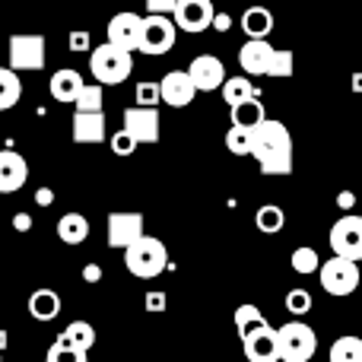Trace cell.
I'll return each instance as SVG.
<instances>
[{
	"label": "cell",
	"instance_id": "1",
	"mask_svg": "<svg viewBox=\"0 0 362 362\" xmlns=\"http://www.w3.org/2000/svg\"><path fill=\"white\" fill-rule=\"evenodd\" d=\"M251 159H257L261 175H289L293 172V134L283 121L264 118L251 131Z\"/></svg>",
	"mask_w": 362,
	"mask_h": 362
},
{
	"label": "cell",
	"instance_id": "2",
	"mask_svg": "<svg viewBox=\"0 0 362 362\" xmlns=\"http://www.w3.org/2000/svg\"><path fill=\"white\" fill-rule=\"evenodd\" d=\"M238 64L248 76H274V80H286L293 76V51L274 48L270 38H248L238 48Z\"/></svg>",
	"mask_w": 362,
	"mask_h": 362
},
{
	"label": "cell",
	"instance_id": "3",
	"mask_svg": "<svg viewBox=\"0 0 362 362\" xmlns=\"http://www.w3.org/2000/svg\"><path fill=\"white\" fill-rule=\"evenodd\" d=\"M121 251H124L127 270H131L137 280H156V276L169 267V248H165V242H159V238H153V235L134 238V242Z\"/></svg>",
	"mask_w": 362,
	"mask_h": 362
},
{
	"label": "cell",
	"instance_id": "4",
	"mask_svg": "<svg viewBox=\"0 0 362 362\" xmlns=\"http://www.w3.org/2000/svg\"><path fill=\"white\" fill-rule=\"evenodd\" d=\"M89 70H93L95 83H102V86H118V83H124L127 76H131L134 57H131V51L118 48V45L102 42V45H95V48H89Z\"/></svg>",
	"mask_w": 362,
	"mask_h": 362
},
{
	"label": "cell",
	"instance_id": "5",
	"mask_svg": "<svg viewBox=\"0 0 362 362\" xmlns=\"http://www.w3.org/2000/svg\"><path fill=\"white\" fill-rule=\"evenodd\" d=\"M318 350V337L305 321L293 318L283 327H276V353L280 362H308Z\"/></svg>",
	"mask_w": 362,
	"mask_h": 362
},
{
	"label": "cell",
	"instance_id": "6",
	"mask_svg": "<svg viewBox=\"0 0 362 362\" xmlns=\"http://www.w3.org/2000/svg\"><path fill=\"white\" fill-rule=\"evenodd\" d=\"M315 274L321 276V286H325V293L327 296H337V299H344V296H353L359 289V283H362L359 261H353V257H340V255H334L331 261H321Z\"/></svg>",
	"mask_w": 362,
	"mask_h": 362
},
{
	"label": "cell",
	"instance_id": "7",
	"mask_svg": "<svg viewBox=\"0 0 362 362\" xmlns=\"http://www.w3.org/2000/svg\"><path fill=\"white\" fill-rule=\"evenodd\" d=\"M178 42V25L172 19V13H146L144 16V25H140V45L137 51L150 57H159V54H169Z\"/></svg>",
	"mask_w": 362,
	"mask_h": 362
},
{
	"label": "cell",
	"instance_id": "8",
	"mask_svg": "<svg viewBox=\"0 0 362 362\" xmlns=\"http://www.w3.org/2000/svg\"><path fill=\"white\" fill-rule=\"evenodd\" d=\"M45 51H48V42H45V35H38V32L10 35V67L16 70V74H23V70H42Z\"/></svg>",
	"mask_w": 362,
	"mask_h": 362
},
{
	"label": "cell",
	"instance_id": "9",
	"mask_svg": "<svg viewBox=\"0 0 362 362\" xmlns=\"http://www.w3.org/2000/svg\"><path fill=\"white\" fill-rule=\"evenodd\" d=\"M327 242H331L334 255L359 261L362 257V216H356V213H344V216L331 226Z\"/></svg>",
	"mask_w": 362,
	"mask_h": 362
},
{
	"label": "cell",
	"instance_id": "10",
	"mask_svg": "<svg viewBox=\"0 0 362 362\" xmlns=\"http://www.w3.org/2000/svg\"><path fill=\"white\" fill-rule=\"evenodd\" d=\"M242 353L248 356V362H280V353H276V327L270 321H264V325L245 331Z\"/></svg>",
	"mask_w": 362,
	"mask_h": 362
},
{
	"label": "cell",
	"instance_id": "11",
	"mask_svg": "<svg viewBox=\"0 0 362 362\" xmlns=\"http://www.w3.org/2000/svg\"><path fill=\"white\" fill-rule=\"evenodd\" d=\"M213 0H175L172 6V19L181 32H191V35H200V32L210 29L213 19Z\"/></svg>",
	"mask_w": 362,
	"mask_h": 362
},
{
	"label": "cell",
	"instance_id": "12",
	"mask_svg": "<svg viewBox=\"0 0 362 362\" xmlns=\"http://www.w3.org/2000/svg\"><path fill=\"white\" fill-rule=\"evenodd\" d=\"M146 229L144 213L134 210H118L108 213V248H127L134 238H140Z\"/></svg>",
	"mask_w": 362,
	"mask_h": 362
},
{
	"label": "cell",
	"instance_id": "13",
	"mask_svg": "<svg viewBox=\"0 0 362 362\" xmlns=\"http://www.w3.org/2000/svg\"><path fill=\"white\" fill-rule=\"evenodd\" d=\"M124 131L137 144H159V108L156 105H137L124 112Z\"/></svg>",
	"mask_w": 362,
	"mask_h": 362
},
{
	"label": "cell",
	"instance_id": "14",
	"mask_svg": "<svg viewBox=\"0 0 362 362\" xmlns=\"http://www.w3.org/2000/svg\"><path fill=\"white\" fill-rule=\"evenodd\" d=\"M140 25H144V16H140V13H115V16L108 19L105 42L118 45V48H124L134 54L140 45Z\"/></svg>",
	"mask_w": 362,
	"mask_h": 362
},
{
	"label": "cell",
	"instance_id": "15",
	"mask_svg": "<svg viewBox=\"0 0 362 362\" xmlns=\"http://www.w3.org/2000/svg\"><path fill=\"white\" fill-rule=\"evenodd\" d=\"M197 89H194L187 70H169V74L159 80V102H165L169 108H185L194 102Z\"/></svg>",
	"mask_w": 362,
	"mask_h": 362
},
{
	"label": "cell",
	"instance_id": "16",
	"mask_svg": "<svg viewBox=\"0 0 362 362\" xmlns=\"http://www.w3.org/2000/svg\"><path fill=\"white\" fill-rule=\"evenodd\" d=\"M187 76H191V83H194L197 93H213V89L223 86L226 67H223V61H219L216 54H200V57H194L191 61Z\"/></svg>",
	"mask_w": 362,
	"mask_h": 362
},
{
	"label": "cell",
	"instance_id": "17",
	"mask_svg": "<svg viewBox=\"0 0 362 362\" xmlns=\"http://www.w3.org/2000/svg\"><path fill=\"white\" fill-rule=\"evenodd\" d=\"M74 144H105L108 137V124H105V112H74Z\"/></svg>",
	"mask_w": 362,
	"mask_h": 362
},
{
	"label": "cell",
	"instance_id": "18",
	"mask_svg": "<svg viewBox=\"0 0 362 362\" xmlns=\"http://www.w3.org/2000/svg\"><path fill=\"white\" fill-rule=\"evenodd\" d=\"M29 181V163L13 150H0V194H16Z\"/></svg>",
	"mask_w": 362,
	"mask_h": 362
},
{
	"label": "cell",
	"instance_id": "19",
	"mask_svg": "<svg viewBox=\"0 0 362 362\" xmlns=\"http://www.w3.org/2000/svg\"><path fill=\"white\" fill-rule=\"evenodd\" d=\"M80 86H83V74H80V70H74V67L54 70V74H51V83H48L51 99L61 102V105H74Z\"/></svg>",
	"mask_w": 362,
	"mask_h": 362
},
{
	"label": "cell",
	"instance_id": "20",
	"mask_svg": "<svg viewBox=\"0 0 362 362\" xmlns=\"http://www.w3.org/2000/svg\"><path fill=\"white\" fill-rule=\"evenodd\" d=\"M229 118H232L235 127H248V131H255V127L267 118V108H264V102L257 99V95H251V99L229 105Z\"/></svg>",
	"mask_w": 362,
	"mask_h": 362
},
{
	"label": "cell",
	"instance_id": "21",
	"mask_svg": "<svg viewBox=\"0 0 362 362\" xmlns=\"http://www.w3.org/2000/svg\"><path fill=\"white\" fill-rule=\"evenodd\" d=\"M274 25H276V19L267 6H248L242 13V32L248 38H270Z\"/></svg>",
	"mask_w": 362,
	"mask_h": 362
},
{
	"label": "cell",
	"instance_id": "22",
	"mask_svg": "<svg viewBox=\"0 0 362 362\" xmlns=\"http://www.w3.org/2000/svg\"><path fill=\"white\" fill-rule=\"evenodd\" d=\"M57 238L64 245H83L89 238V219L83 213H64L57 219Z\"/></svg>",
	"mask_w": 362,
	"mask_h": 362
},
{
	"label": "cell",
	"instance_id": "23",
	"mask_svg": "<svg viewBox=\"0 0 362 362\" xmlns=\"http://www.w3.org/2000/svg\"><path fill=\"white\" fill-rule=\"evenodd\" d=\"M29 315L35 321H54L61 315V296L54 289H35L29 296Z\"/></svg>",
	"mask_w": 362,
	"mask_h": 362
},
{
	"label": "cell",
	"instance_id": "24",
	"mask_svg": "<svg viewBox=\"0 0 362 362\" xmlns=\"http://www.w3.org/2000/svg\"><path fill=\"white\" fill-rule=\"evenodd\" d=\"M23 99V83L13 67H0V112H10Z\"/></svg>",
	"mask_w": 362,
	"mask_h": 362
},
{
	"label": "cell",
	"instance_id": "25",
	"mask_svg": "<svg viewBox=\"0 0 362 362\" xmlns=\"http://www.w3.org/2000/svg\"><path fill=\"white\" fill-rule=\"evenodd\" d=\"M219 89H223V102H226V105H235V102H245V99H251V95H257V86L251 83L248 74H245V76H226Z\"/></svg>",
	"mask_w": 362,
	"mask_h": 362
},
{
	"label": "cell",
	"instance_id": "26",
	"mask_svg": "<svg viewBox=\"0 0 362 362\" xmlns=\"http://www.w3.org/2000/svg\"><path fill=\"white\" fill-rule=\"evenodd\" d=\"M64 337L76 346V353L89 356V350H93V344H95V327L89 325V321H70V325L64 327Z\"/></svg>",
	"mask_w": 362,
	"mask_h": 362
},
{
	"label": "cell",
	"instance_id": "27",
	"mask_svg": "<svg viewBox=\"0 0 362 362\" xmlns=\"http://www.w3.org/2000/svg\"><path fill=\"white\" fill-rule=\"evenodd\" d=\"M255 226L264 235H276V232L286 226V213L276 204H264V206H257V213H255Z\"/></svg>",
	"mask_w": 362,
	"mask_h": 362
},
{
	"label": "cell",
	"instance_id": "28",
	"mask_svg": "<svg viewBox=\"0 0 362 362\" xmlns=\"http://www.w3.org/2000/svg\"><path fill=\"white\" fill-rule=\"evenodd\" d=\"M327 356L331 362H362V337H337Z\"/></svg>",
	"mask_w": 362,
	"mask_h": 362
},
{
	"label": "cell",
	"instance_id": "29",
	"mask_svg": "<svg viewBox=\"0 0 362 362\" xmlns=\"http://www.w3.org/2000/svg\"><path fill=\"white\" fill-rule=\"evenodd\" d=\"M102 105H105L102 83H83L80 93H76V99H74L76 112H102Z\"/></svg>",
	"mask_w": 362,
	"mask_h": 362
},
{
	"label": "cell",
	"instance_id": "30",
	"mask_svg": "<svg viewBox=\"0 0 362 362\" xmlns=\"http://www.w3.org/2000/svg\"><path fill=\"white\" fill-rule=\"evenodd\" d=\"M318 264H321V257H318V251H315L312 245H299V248L293 251V270L299 276L315 274V270H318Z\"/></svg>",
	"mask_w": 362,
	"mask_h": 362
},
{
	"label": "cell",
	"instance_id": "31",
	"mask_svg": "<svg viewBox=\"0 0 362 362\" xmlns=\"http://www.w3.org/2000/svg\"><path fill=\"white\" fill-rule=\"evenodd\" d=\"M264 312L257 305H251V302H242V305L235 308V331H238V337H242L245 331H251V327H257V325H264Z\"/></svg>",
	"mask_w": 362,
	"mask_h": 362
},
{
	"label": "cell",
	"instance_id": "32",
	"mask_svg": "<svg viewBox=\"0 0 362 362\" xmlns=\"http://www.w3.org/2000/svg\"><path fill=\"white\" fill-rule=\"evenodd\" d=\"M226 150L232 153V156H251V131L248 127H229V134H226Z\"/></svg>",
	"mask_w": 362,
	"mask_h": 362
},
{
	"label": "cell",
	"instance_id": "33",
	"mask_svg": "<svg viewBox=\"0 0 362 362\" xmlns=\"http://www.w3.org/2000/svg\"><path fill=\"white\" fill-rule=\"evenodd\" d=\"M283 305H286V312L293 315V318H302V315L312 312V293H308V289H302V286H296V289H289V293H286Z\"/></svg>",
	"mask_w": 362,
	"mask_h": 362
},
{
	"label": "cell",
	"instance_id": "34",
	"mask_svg": "<svg viewBox=\"0 0 362 362\" xmlns=\"http://www.w3.org/2000/svg\"><path fill=\"white\" fill-rule=\"evenodd\" d=\"M64 359H70V362H86V356H83V353H76V346L70 344L64 334H57V340L48 346V362H64Z\"/></svg>",
	"mask_w": 362,
	"mask_h": 362
},
{
	"label": "cell",
	"instance_id": "35",
	"mask_svg": "<svg viewBox=\"0 0 362 362\" xmlns=\"http://www.w3.org/2000/svg\"><path fill=\"white\" fill-rule=\"evenodd\" d=\"M105 140H108V146H112V153H115V156H131V153L140 146L137 140H134L131 134L124 131V127H121V131H115L112 137H105Z\"/></svg>",
	"mask_w": 362,
	"mask_h": 362
},
{
	"label": "cell",
	"instance_id": "36",
	"mask_svg": "<svg viewBox=\"0 0 362 362\" xmlns=\"http://www.w3.org/2000/svg\"><path fill=\"white\" fill-rule=\"evenodd\" d=\"M137 105H159V83H137Z\"/></svg>",
	"mask_w": 362,
	"mask_h": 362
},
{
	"label": "cell",
	"instance_id": "37",
	"mask_svg": "<svg viewBox=\"0 0 362 362\" xmlns=\"http://www.w3.org/2000/svg\"><path fill=\"white\" fill-rule=\"evenodd\" d=\"M67 45H70V51H74V54H89V48H93V38H89V32H70Z\"/></svg>",
	"mask_w": 362,
	"mask_h": 362
},
{
	"label": "cell",
	"instance_id": "38",
	"mask_svg": "<svg viewBox=\"0 0 362 362\" xmlns=\"http://www.w3.org/2000/svg\"><path fill=\"white\" fill-rule=\"evenodd\" d=\"M232 25H235V19L229 16V13H216L213 10V19H210V29H216V32H229Z\"/></svg>",
	"mask_w": 362,
	"mask_h": 362
},
{
	"label": "cell",
	"instance_id": "39",
	"mask_svg": "<svg viewBox=\"0 0 362 362\" xmlns=\"http://www.w3.org/2000/svg\"><path fill=\"white\" fill-rule=\"evenodd\" d=\"M146 308H150V312H163L165 308V293L150 289V293H146Z\"/></svg>",
	"mask_w": 362,
	"mask_h": 362
},
{
	"label": "cell",
	"instance_id": "40",
	"mask_svg": "<svg viewBox=\"0 0 362 362\" xmlns=\"http://www.w3.org/2000/svg\"><path fill=\"white\" fill-rule=\"evenodd\" d=\"M146 13H172V6H175V0H144Z\"/></svg>",
	"mask_w": 362,
	"mask_h": 362
},
{
	"label": "cell",
	"instance_id": "41",
	"mask_svg": "<svg viewBox=\"0 0 362 362\" xmlns=\"http://www.w3.org/2000/svg\"><path fill=\"white\" fill-rule=\"evenodd\" d=\"M35 204L38 206H51V204H54V191H51V187H38V191H35Z\"/></svg>",
	"mask_w": 362,
	"mask_h": 362
},
{
	"label": "cell",
	"instance_id": "42",
	"mask_svg": "<svg viewBox=\"0 0 362 362\" xmlns=\"http://www.w3.org/2000/svg\"><path fill=\"white\" fill-rule=\"evenodd\" d=\"M337 206H340V210H353V206H356V194H353V191H340L337 194Z\"/></svg>",
	"mask_w": 362,
	"mask_h": 362
},
{
	"label": "cell",
	"instance_id": "43",
	"mask_svg": "<svg viewBox=\"0 0 362 362\" xmlns=\"http://www.w3.org/2000/svg\"><path fill=\"white\" fill-rule=\"evenodd\" d=\"M13 229H16V232H29L32 229V216H29V213H16V216H13Z\"/></svg>",
	"mask_w": 362,
	"mask_h": 362
},
{
	"label": "cell",
	"instance_id": "44",
	"mask_svg": "<svg viewBox=\"0 0 362 362\" xmlns=\"http://www.w3.org/2000/svg\"><path fill=\"white\" fill-rule=\"evenodd\" d=\"M83 280H86V283H99L102 280V267H99V264H86V267H83Z\"/></svg>",
	"mask_w": 362,
	"mask_h": 362
},
{
	"label": "cell",
	"instance_id": "45",
	"mask_svg": "<svg viewBox=\"0 0 362 362\" xmlns=\"http://www.w3.org/2000/svg\"><path fill=\"white\" fill-rule=\"evenodd\" d=\"M353 93H362V74H353Z\"/></svg>",
	"mask_w": 362,
	"mask_h": 362
},
{
	"label": "cell",
	"instance_id": "46",
	"mask_svg": "<svg viewBox=\"0 0 362 362\" xmlns=\"http://www.w3.org/2000/svg\"><path fill=\"white\" fill-rule=\"evenodd\" d=\"M6 346V331H0V350Z\"/></svg>",
	"mask_w": 362,
	"mask_h": 362
},
{
	"label": "cell",
	"instance_id": "47",
	"mask_svg": "<svg viewBox=\"0 0 362 362\" xmlns=\"http://www.w3.org/2000/svg\"><path fill=\"white\" fill-rule=\"evenodd\" d=\"M359 261H362V257H359ZM359 274H362V267H359Z\"/></svg>",
	"mask_w": 362,
	"mask_h": 362
}]
</instances>
